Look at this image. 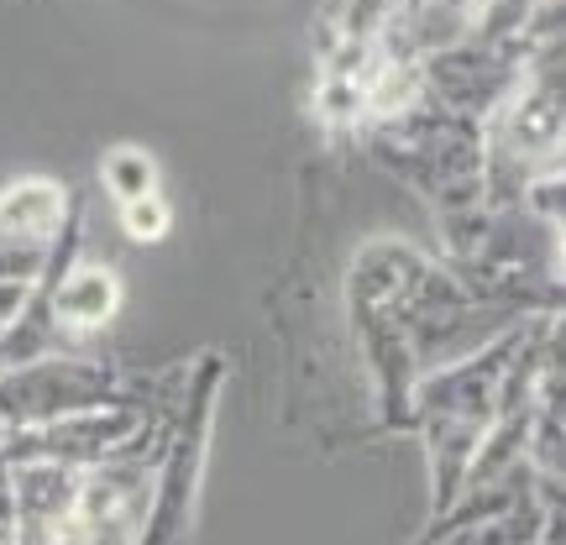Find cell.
Here are the masks:
<instances>
[{
  "mask_svg": "<svg viewBox=\"0 0 566 545\" xmlns=\"http://www.w3.org/2000/svg\"><path fill=\"white\" fill-rule=\"evenodd\" d=\"M520 331L525 325L504 331L499 342H488L483 352H472L462 363H446L436 373L415 378V394H409L415 415L409 420L424 430V451H430V478H436L430 514L457 504V493H462L467 462H472L478 441L488 436V425L499 415V378H504V363L514 342H520Z\"/></svg>",
  "mask_w": 566,
  "mask_h": 545,
  "instance_id": "1",
  "label": "cell"
},
{
  "mask_svg": "<svg viewBox=\"0 0 566 545\" xmlns=\"http://www.w3.org/2000/svg\"><path fill=\"white\" fill-rule=\"evenodd\" d=\"M226 367L210 352L195 363L189 388H184V415L174 425L168 446L158 451L153 467V499L142 514L137 545H179L195 525V504H200V483H205V451H210V420H216V394H221Z\"/></svg>",
  "mask_w": 566,
  "mask_h": 545,
  "instance_id": "2",
  "label": "cell"
},
{
  "mask_svg": "<svg viewBox=\"0 0 566 545\" xmlns=\"http://www.w3.org/2000/svg\"><path fill=\"white\" fill-rule=\"evenodd\" d=\"M132 405L122 367L80 363V357H32L0 373V425H42L74 409Z\"/></svg>",
  "mask_w": 566,
  "mask_h": 545,
  "instance_id": "3",
  "label": "cell"
},
{
  "mask_svg": "<svg viewBox=\"0 0 566 545\" xmlns=\"http://www.w3.org/2000/svg\"><path fill=\"white\" fill-rule=\"evenodd\" d=\"M415 63H420L424 101L451 111V116H467V122H488L509 101V90L525 80V42L493 48V42L462 38Z\"/></svg>",
  "mask_w": 566,
  "mask_h": 545,
  "instance_id": "4",
  "label": "cell"
},
{
  "mask_svg": "<svg viewBox=\"0 0 566 545\" xmlns=\"http://www.w3.org/2000/svg\"><path fill=\"white\" fill-rule=\"evenodd\" d=\"M153 457H111L101 467H84L80 509H74V535L80 545H137L142 514L153 499Z\"/></svg>",
  "mask_w": 566,
  "mask_h": 545,
  "instance_id": "5",
  "label": "cell"
},
{
  "mask_svg": "<svg viewBox=\"0 0 566 545\" xmlns=\"http://www.w3.org/2000/svg\"><path fill=\"white\" fill-rule=\"evenodd\" d=\"M80 467L63 462H11V499H17V530L11 545H63L74 509H80Z\"/></svg>",
  "mask_w": 566,
  "mask_h": 545,
  "instance_id": "6",
  "label": "cell"
},
{
  "mask_svg": "<svg viewBox=\"0 0 566 545\" xmlns=\"http://www.w3.org/2000/svg\"><path fill=\"white\" fill-rule=\"evenodd\" d=\"M74 216V200L59 179H42V174H21L0 189V237L6 242H27V247H53L59 231Z\"/></svg>",
  "mask_w": 566,
  "mask_h": 545,
  "instance_id": "7",
  "label": "cell"
},
{
  "mask_svg": "<svg viewBox=\"0 0 566 545\" xmlns=\"http://www.w3.org/2000/svg\"><path fill=\"white\" fill-rule=\"evenodd\" d=\"M101 184H105V195H111L116 205L137 200V195H153V189H158V163H153L147 147L122 142V147H111V153L101 158Z\"/></svg>",
  "mask_w": 566,
  "mask_h": 545,
  "instance_id": "8",
  "label": "cell"
},
{
  "mask_svg": "<svg viewBox=\"0 0 566 545\" xmlns=\"http://www.w3.org/2000/svg\"><path fill=\"white\" fill-rule=\"evenodd\" d=\"M535 6L541 0H483V11L472 21V42H493V48H504V42H525V27L535 17Z\"/></svg>",
  "mask_w": 566,
  "mask_h": 545,
  "instance_id": "9",
  "label": "cell"
},
{
  "mask_svg": "<svg viewBox=\"0 0 566 545\" xmlns=\"http://www.w3.org/2000/svg\"><path fill=\"white\" fill-rule=\"evenodd\" d=\"M116 221H122V231L132 237V242L153 247V242H163V237H168V226H174V205L153 189V195H137V200L116 205Z\"/></svg>",
  "mask_w": 566,
  "mask_h": 545,
  "instance_id": "10",
  "label": "cell"
},
{
  "mask_svg": "<svg viewBox=\"0 0 566 545\" xmlns=\"http://www.w3.org/2000/svg\"><path fill=\"white\" fill-rule=\"evenodd\" d=\"M48 252H53V247H27V242H6V237H0V279L38 283L42 268H48Z\"/></svg>",
  "mask_w": 566,
  "mask_h": 545,
  "instance_id": "11",
  "label": "cell"
},
{
  "mask_svg": "<svg viewBox=\"0 0 566 545\" xmlns=\"http://www.w3.org/2000/svg\"><path fill=\"white\" fill-rule=\"evenodd\" d=\"M32 289L38 283H17V279H0V325H11L27 310V300H32Z\"/></svg>",
  "mask_w": 566,
  "mask_h": 545,
  "instance_id": "12",
  "label": "cell"
},
{
  "mask_svg": "<svg viewBox=\"0 0 566 545\" xmlns=\"http://www.w3.org/2000/svg\"><path fill=\"white\" fill-rule=\"evenodd\" d=\"M63 545H80V535H74V525H69V535H63Z\"/></svg>",
  "mask_w": 566,
  "mask_h": 545,
  "instance_id": "13",
  "label": "cell"
}]
</instances>
